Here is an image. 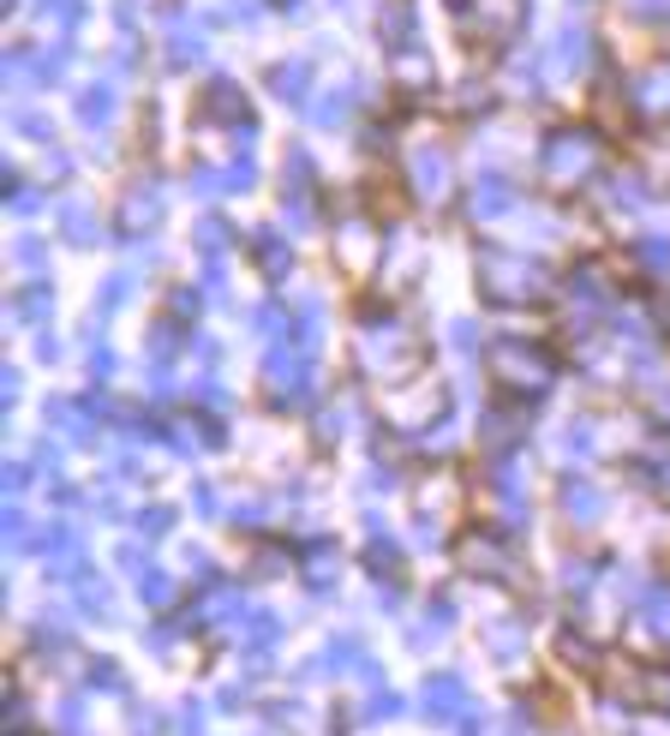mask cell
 Returning a JSON list of instances; mask_svg holds the SVG:
<instances>
[{
  "label": "cell",
  "mask_w": 670,
  "mask_h": 736,
  "mask_svg": "<svg viewBox=\"0 0 670 736\" xmlns=\"http://www.w3.org/2000/svg\"><path fill=\"white\" fill-rule=\"evenodd\" d=\"M270 79H276V96H281V102H311V66H306V61L270 66Z\"/></svg>",
  "instance_id": "obj_2"
},
{
  "label": "cell",
  "mask_w": 670,
  "mask_h": 736,
  "mask_svg": "<svg viewBox=\"0 0 670 736\" xmlns=\"http://www.w3.org/2000/svg\"><path fill=\"white\" fill-rule=\"evenodd\" d=\"M79 114H84V121H109V114H114V84H84V91H79Z\"/></svg>",
  "instance_id": "obj_3"
},
{
  "label": "cell",
  "mask_w": 670,
  "mask_h": 736,
  "mask_svg": "<svg viewBox=\"0 0 670 736\" xmlns=\"http://www.w3.org/2000/svg\"><path fill=\"white\" fill-rule=\"evenodd\" d=\"M550 61H557L563 72H580L592 61V31H575V24H563L557 37H550Z\"/></svg>",
  "instance_id": "obj_1"
},
{
  "label": "cell",
  "mask_w": 670,
  "mask_h": 736,
  "mask_svg": "<svg viewBox=\"0 0 670 736\" xmlns=\"http://www.w3.org/2000/svg\"><path fill=\"white\" fill-rule=\"evenodd\" d=\"M635 24H670V0H629Z\"/></svg>",
  "instance_id": "obj_4"
}]
</instances>
